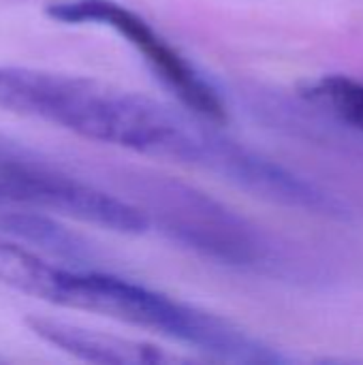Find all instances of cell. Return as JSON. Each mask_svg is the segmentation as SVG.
Segmentation results:
<instances>
[{
	"label": "cell",
	"instance_id": "5b68a950",
	"mask_svg": "<svg viewBox=\"0 0 363 365\" xmlns=\"http://www.w3.org/2000/svg\"><path fill=\"white\" fill-rule=\"evenodd\" d=\"M45 13L60 24H98L116 30L143 56L152 73L184 105V109L212 124L227 122V107L218 90L133 9L116 0H62L47 4Z\"/></svg>",
	"mask_w": 363,
	"mask_h": 365
},
{
	"label": "cell",
	"instance_id": "52a82bcc",
	"mask_svg": "<svg viewBox=\"0 0 363 365\" xmlns=\"http://www.w3.org/2000/svg\"><path fill=\"white\" fill-rule=\"evenodd\" d=\"M0 231L26 244H34L58 259L83 261L90 257V246L79 235L64 229L47 214L34 212V207L0 205Z\"/></svg>",
	"mask_w": 363,
	"mask_h": 365
},
{
	"label": "cell",
	"instance_id": "6da1fadb",
	"mask_svg": "<svg viewBox=\"0 0 363 365\" xmlns=\"http://www.w3.org/2000/svg\"><path fill=\"white\" fill-rule=\"evenodd\" d=\"M0 109L36 118L83 139L208 169L218 130L197 113L92 77L0 66Z\"/></svg>",
	"mask_w": 363,
	"mask_h": 365
},
{
	"label": "cell",
	"instance_id": "8992f818",
	"mask_svg": "<svg viewBox=\"0 0 363 365\" xmlns=\"http://www.w3.org/2000/svg\"><path fill=\"white\" fill-rule=\"evenodd\" d=\"M26 327L43 342L90 364L160 365L178 361L175 355L171 357L154 344L94 331L51 317H26Z\"/></svg>",
	"mask_w": 363,
	"mask_h": 365
},
{
	"label": "cell",
	"instance_id": "7a4b0ae2",
	"mask_svg": "<svg viewBox=\"0 0 363 365\" xmlns=\"http://www.w3.org/2000/svg\"><path fill=\"white\" fill-rule=\"evenodd\" d=\"M45 302L148 329L231 364L276 365L287 361L274 346L229 319L103 272H77L56 265Z\"/></svg>",
	"mask_w": 363,
	"mask_h": 365
},
{
	"label": "cell",
	"instance_id": "3957f363",
	"mask_svg": "<svg viewBox=\"0 0 363 365\" xmlns=\"http://www.w3.org/2000/svg\"><path fill=\"white\" fill-rule=\"evenodd\" d=\"M0 184L11 205L56 212L124 235H141L152 225L143 207L66 173L4 135H0Z\"/></svg>",
	"mask_w": 363,
	"mask_h": 365
},
{
	"label": "cell",
	"instance_id": "ba28073f",
	"mask_svg": "<svg viewBox=\"0 0 363 365\" xmlns=\"http://www.w3.org/2000/svg\"><path fill=\"white\" fill-rule=\"evenodd\" d=\"M304 96L347 126L363 133V83L347 75H323L304 86Z\"/></svg>",
	"mask_w": 363,
	"mask_h": 365
},
{
	"label": "cell",
	"instance_id": "277c9868",
	"mask_svg": "<svg viewBox=\"0 0 363 365\" xmlns=\"http://www.w3.org/2000/svg\"><path fill=\"white\" fill-rule=\"evenodd\" d=\"M145 214L178 244L235 267L265 265L272 252L267 237L244 216L175 180H154Z\"/></svg>",
	"mask_w": 363,
	"mask_h": 365
}]
</instances>
